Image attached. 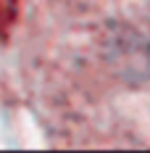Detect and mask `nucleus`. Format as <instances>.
I'll return each instance as SVG.
<instances>
[]
</instances>
